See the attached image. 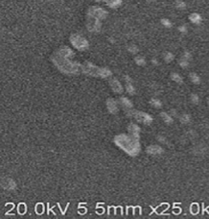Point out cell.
<instances>
[{"label":"cell","instance_id":"cell-1","mask_svg":"<svg viewBox=\"0 0 209 219\" xmlns=\"http://www.w3.org/2000/svg\"><path fill=\"white\" fill-rule=\"evenodd\" d=\"M135 118L138 121L145 124H150L152 121V118L150 116L149 114H144V112H137L136 115H135Z\"/></svg>","mask_w":209,"mask_h":219},{"label":"cell","instance_id":"cell-2","mask_svg":"<svg viewBox=\"0 0 209 219\" xmlns=\"http://www.w3.org/2000/svg\"><path fill=\"white\" fill-rule=\"evenodd\" d=\"M146 151L149 153L150 155H160L163 152V149H162V147L158 145H151L147 148Z\"/></svg>","mask_w":209,"mask_h":219},{"label":"cell","instance_id":"cell-3","mask_svg":"<svg viewBox=\"0 0 209 219\" xmlns=\"http://www.w3.org/2000/svg\"><path fill=\"white\" fill-rule=\"evenodd\" d=\"M160 116H161V118L163 119V121H164L166 124H172L173 123V117H172V115L170 114H167V112H162V114H160Z\"/></svg>","mask_w":209,"mask_h":219},{"label":"cell","instance_id":"cell-4","mask_svg":"<svg viewBox=\"0 0 209 219\" xmlns=\"http://www.w3.org/2000/svg\"><path fill=\"white\" fill-rule=\"evenodd\" d=\"M179 120L182 124H188L191 121V116L189 114H182L179 117Z\"/></svg>","mask_w":209,"mask_h":219},{"label":"cell","instance_id":"cell-5","mask_svg":"<svg viewBox=\"0 0 209 219\" xmlns=\"http://www.w3.org/2000/svg\"><path fill=\"white\" fill-rule=\"evenodd\" d=\"M129 129H130V133L133 134V135H137V134L139 133V127L137 126L136 124H131L130 127H129Z\"/></svg>","mask_w":209,"mask_h":219},{"label":"cell","instance_id":"cell-6","mask_svg":"<svg viewBox=\"0 0 209 219\" xmlns=\"http://www.w3.org/2000/svg\"><path fill=\"white\" fill-rule=\"evenodd\" d=\"M152 104L154 106H155V107L156 109H158L159 107L161 106V102L158 101V100H156V99H154V100L152 101Z\"/></svg>","mask_w":209,"mask_h":219},{"label":"cell","instance_id":"cell-7","mask_svg":"<svg viewBox=\"0 0 209 219\" xmlns=\"http://www.w3.org/2000/svg\"><path fill=\"white\" fill-rule=\"evenodd\" d=\"M121 100H122V103H123V104H125V105L127 106L128 108H130V107H131V104H130V102L128 101V99L124 98V99H121Z\"/></svg>","mask_w":209,"mask_h":219},{"label":"cell","instance_id":"cell-8","mask_svg":"<svg viewBox=\"0 0 209 219\" xmlns=\"http://www.w3.org/2000/svg\"><path fill=\"white\" fill-rule=\"evenodd\" d=\"M172 76H173V79L176 80L177 82H181V78L179 77V75H177V74H173Z\"/></svg>","mask_w":209,"mask_h":219},{"label":"cell","instance_id":"cell-9","mask_svg":"<svg viewBox=\"0 0 209 219\" xmlns=\"http://www.w3.org/2000/svg\"><path fill=\"white\" fill-rule=\"evenodd\" d=\"M191 76H192V81H194V82H199V81H200V79H199V77L197 76V75H195V74H192V75H191Z\"/></svg>","mask_w":209,"mask_h":219},{"label":"cell","instance_id":"cell-10","mask_svg":"<svg viewBox=\"0 0 209 219\" xmlns=\"http://www.w3.org/2000/svg\"><path fill=\"white\" fill-rule=\"evenodd\" d=\"M162 22H163V24L166 26H171V22L169 21V20H166V19H163L162 20Z\"/></svg>","mask_w":209,"mask_h":219},{"label":"cell","instance_id":"cell-11","mask_svg":"<svg viewBox=\"0 0 209 219\" xmlns=\"http://www.w3.org/2000/svg\"><path fill=\"white\" fill-rule=\"evenodd\" d=\"M157 140H158V141H160V142H166V140H165V137H161V136H160V137H158V138H157Z\"/></svg>","mask_w":209,"mask_h":219},{"label":"cell","instance_id":"cell-12","mask_svg":"<svg viewBox=\"0 0 209 219\" xmlns=\"http://www.w3.org/2000/svg\"><path fill=\"white\" fill-rule=\"evenodd\" d=\"M192 99H194V100H193L194 103H198V102H199V101H198V100H199V98H198V97H197L196 95H193V96H192Z\"/></svg>","mask_w":209,"mask_h":219},{"label":"cell","instance_id":"cell-13","mask_svg":"<svg viewBox=\"0 0 209 219\" xmlns=\"http://www.w3.org/2000/svg\"><path fill=\"white\" fill-rule=\"evenodd\" d=\"M179 29L181 30V32H185V30H186V28H185V27H180Z\"/></svg>","mask_w":209,"mask_h":219}]
</instances>
